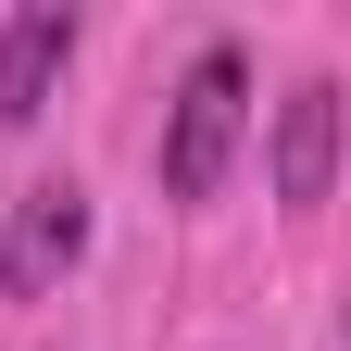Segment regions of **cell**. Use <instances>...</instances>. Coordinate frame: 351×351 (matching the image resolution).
<instances>
[{"label":"cell","instance_id":"1","mask_svg":"<svg viewBox=\"0 0 351 351\" xmlns=\"http://www.w3.org/2000/svg\"><path fill=\"white\" fill-rule=\"evenodd\" d=\"M239 138H251V63L213 38L176 75V113H163V201H213L226 163H239Z\"/></svg>","mask_w":351,"mask_h":351},{"label":"cell","instance_id":"2","mask_svg":"<svg viewBox=\"0 0 351 351\" xmlns=\"http://www.w3.org/2000/svg\"><path fill=\"white\" fill-rule=\"evenodd\" d=\"M75 263H88V189L51 176V189H25L13 226H0V289H13V301H51Z\"/></svg>","mask_w":351,"mask_h":351},{"label":"cell","instance_id":"3","mask_svg":"<svg viewBox=\"0 0 351 351\" xmlns=\"http://www.w3.org/2000/svg\"><path fill=\"white\" fill-rule=\"evenodd\" d=\"M339 75H301L289 101H276V138H263V176H276V201L289 213H314L326 189H339Z\"/></svg>","mask_w":351,"mask_h":351},{"label":"cell","instance_id":"4","mask_svg":"<svg viewBox=\"0 0 351 351\" xmlns=\"http://www.w3.org/2000/svg\"><path fill=\"white\" fill-rule=\"evenodd\" d=\"M63 63H75V13H63V0H25V13H0V138H25V125L51 113Z\"/></svg>","mask_w":351,"mask_h":351},{"label":"cell","instance_id":"5","mask_svg":"<svg viewBox=\"0 0 351 351\" xmlns=\"http://www.w3.org/2000/svg\"><path fill=\"white\" fill-rule=\"evenodd\" d=\"M339 339H351V314H339Z\"/></svg>","mask_w":351,"mask_h":351}]
</instances>
